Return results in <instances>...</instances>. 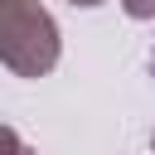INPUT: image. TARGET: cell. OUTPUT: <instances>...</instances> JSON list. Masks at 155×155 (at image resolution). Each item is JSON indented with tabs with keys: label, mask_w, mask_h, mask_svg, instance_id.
Wrapping results in <instances>:
<instances>
[{
	"label": "cell",
	"mask_w": 155,
	"mask_h": 155,
	"mask_svg": "<svg viewBox=\"0 0 155 155\" xmlns=\"http://www.w3.org/2000/svg\"><path fill=\"white\" fill-rule=\"evenodd\" d=\"M63 58V34L39 0H0V63L15 78H48Z\"/></svg>",
	"instance_id": "6da1fadb"
},
{
	"label": "cell",
	"mask_w": 155,
	"mask_h": 155,
	"mask_svg": "<svg viewBox=\"0 0 155 155\" xmlns=\"http://www.w3.org/2000/svg\"><path fill=\"white\" fill-rule=\"evenodd\" d=\"M0 155H34V150L19 140V131H15V126H5V121H0Z\"/></svg>",
	"instance_id": "7a4b0ae2"
},
{
	"label": "cell",
	"mask_w": 155,
	"mask_h": 155,
	"mask_svg": "<svg viewBox=\"0 0 155 155\" xmlns=\"http://www.w3.org/2000/svg\"><path fill=\"white\" fill-rule=\"evenodd\" d=\"M121 10L131 19H155V0H121Z\"/></svg>",
	"instance_id": "3957f363"
},
{
	"label": "cell",
	"mask_w": 155,
	"mask_h": 155,
	"mask_svg": "<svg viewBox=\"0 0 155 155\" xmlns=\"http://www.w3.org/2000/svg\"><path fill=\"white\" fill-rule=\"evenodd\" d=\"M68 5H82V10H92V5H102V0H68Z\"/></svg>",
	"instance_id": "277c9868"
},
{
	"label": "cell",
	"mask_w": 155,
	"mask_h": 155,
	"mask_svg": "<svg viewBox=\"0 0 155 155\" xmlns=\"http://www.w3.org/2000/svg\"><path fill=\"white\" fill-rule=\"evenodd\" d=\"M150 73H155V53H150Z\"/></svg>",
	"instance_id": "5b68a950"
},
{
	"label": "cell",
	"mask_w": 155,
	"mask_h": 155,
	"mask_svg": "<svg viewBox=\"0 0 155 155\" xmlns=\"http://www.w3.org/2000/svg\"><path fill=\"white\" fill-rule=\"evenodd\" d=\"M150 150H155V136H150Z\"/></svg>",
	"instance_id": "8992f818"
}]
</instances>
